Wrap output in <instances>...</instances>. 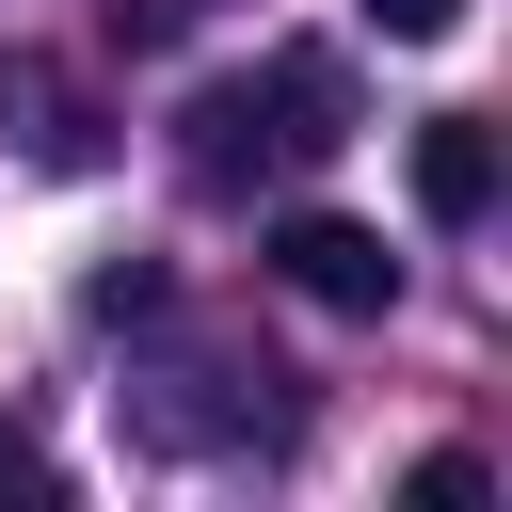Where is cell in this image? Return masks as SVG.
<instances>
[{"label": "cell", "instance_id": "5b68a950", "mask_svg": "<svg viewBox=\"0 0 512 512\" xmlns=\"http://www.w3.org/2000/svg\"><path fill=\"white\" fill-rule=\"evenodd\" d=\"M352 16H368V32H400V48H432V32L464 16V0H352Z\"/></svg>", "mask_w": 512, "mask_h": 512}, {"label": "cell", "instance_id": "6da1fadb", "mask_svg": "<svg viewBox=\"0 0 512 512\" xmlns=\"http://www.w3.org/2000/svg\"><path fill=\"white\" fill-rule=\"evenodd\" d=\"M352 144V96H336V64H256V80H208L192 96V176L208 192H240V176H304V160H336Z\"/></svg>", "mask_w": 512, "mask_h": 512}, {"label": "cell", "instance_id": "3957f363", "mask_svg": "<svg viewBox=\"0 0 512 512\" xmlns=\"http://www.w3.org/2000/svg\"><path fill=\"white\" fill-rule=\"evenodd\" d=\"M416 208H432V224H480V208H496V128H480V112H432V128H416Z\"/></svg>", "mask_w": 512, "mask_h": 512}, {"label": "cell", "instance_id": "7a4b0ae2", "mask_svg": "<svg viewBox=\"0 0 512 512\" xmlns=\"http://www.w3.org/2000/svg\"><path fill=\"white\" fill-rule=\"evenodd\" d=\"M272 272H288L320 320H384V304H400V256H384L368 224H336V208H288V224H272Z\"/></svg>", "mask_w": 512, "mask_h": 512}, {"label": "cell", "instance_id": "8992f818", "mask_svg": "<svg viewBox=\"0 0 512 512\" xmlns=\"http://www.w3.org/2000/svg\"><path fill=\"white\" fill-rule=\"evenodd\" d=\"M0 496H48V464H32V432L0 416Z\"/></svg>", "mask_w": 512, "mask_h": 512}, {"label": "cell", "instance_id": "277c9868", "mask_svg": "<svg viewBox=\"0 0 512 512\" xmlns=\"http://www.w3.org/2000/svg\"><path fill=\"white\" fill-rule=\"evenodd\" d=\"M480 496H496L480 448H432V464H416V512H480Z\"/></svg>", "mask_w": 512, "mask_h": 512}]
</instances>
